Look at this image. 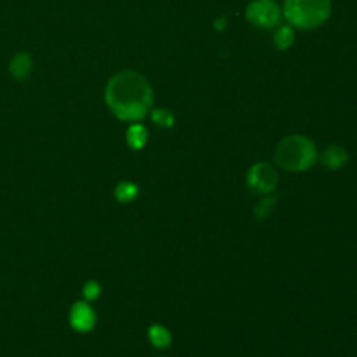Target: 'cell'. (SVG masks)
I'll return each instance as SVG.
<instances>
[{
  "mask_svg": "<svg viewBox=\"0 0 357 357\" xmlns=\"http://www.w3.org/2000/svg\"><path fill=\"white\" fill-rule=\"evenodd\" d=\"M94 323H96V316H94L89 303L77 302L72 307V310H70V324H72L73 330L80 331V333H87V331L93 330Z\"/></svg>",
  "mask_w": 357,
  "mask_h": 357,
  "instance_id": "obj_6",
  "label": "cell"
},
{
  "mask_svg": "<svg viewBox=\"0 0 357 357\" xmlns=\"http://www.w3.org/2000/svg\"><path fill=\"white\" fill-rule=\"evenodd\" d=\"M225 24H227L225 17H222V20H216L215 28H216V30H223V28H225Z\"/></svg>",
  "mask_w": 357,
  "mask_h": 357,
  "instance_id": "obj_16",
  "label": "cell"
},
{
  "mask_svg": "<svg viewBox=\"0 0 357 357\" xmlns=\"http://www.w3.org/2000/svg\"><path fill=\"white\" fill-rule=\"evenodd\" d=\"M138 195V187L131 181H122L115 188V197L119 202H131Z\"/></svg>",
  "mask_w": 357,
  "mask_h": 357,
  "instance_id": "obj_12",
  "label": "cell"
},
{
  "mask_svg": "<svg viewBox=\"0 0 357 357\" xmlns=\"http://www.w3.org/2000/svg\"><path fill=\"white\" fill-rule=\"evenodd\" d=\"M331 14V0H284L282 16L291 26L312 30L328 21Z\"/></svg>",
  "mask_w": 357,
  "mask_h": 357,
  "instance_id": "obj_3",
  "label": "cell"
},
{
  "mask_svg": "<svg viewBox=\"0 0 357 357\" xmlns=\"http://www.w3.org/2000/svg\"><path fill=\"white\" fill-rule=\"evenodd\" d=\"M152 87L142 73L124 70L112 77L105 89V101L117 119L138 122L152 107Z\"/></svg>",
  "mask_w": 357,
  "mask_h": 357,
  "instance_id": "obj_1",
  "label": "cell"
},
{
  "mask_svg": "<svg viewBox=\"0 0 357 357\" xmlns=\"http://www.w3.org/2000/svg\"><path fill=\"white\" fill-rule=\"evenodd\" d=\"M82 293H84V298L89 300L91 302V300H96L98 296H100L101 288L96 281H89V282H86V286H84Z\"/></svg>",
  "mask_w": 357,
  "mask_h": 357,
  "instance_id": "obj_15",
  "label": "cell"
},
{
  "mask_svg": "<svg viewBox=\"0 0 357 357\" xmlns=\"http://www.w3.org/2000/svg\"><path fill=\"white\" fill-rule=\"evenodd\" d=\"M274 159L278 166L300 173L314 166L317 159V149L307 136L291 135L278 143Z\"/></svg>",
  "mask_w": 357,
  "mask_h": 357,
  "instance_id": "obj_2",
  "label": "cell"
},
{
  "mask_svg": "<svg viewBox=\"0 0 357 357\" xmlns=\"http://www.w3.org/2000/svg\"><path fill=\"white\" fill-rule=\"evenodd\" d=\"M321 160H323V164L328 169H340V167H344L345 164H347L349 155L347 152H345L344 146L331 145L324 150Z\"/></svg>",
  "mask_w": 357,
  "mask_h": 357,
  "instance_id": "obj_7",
  "label": "cell"
},
{
  "mask_svg": "<svg viewBox=\"0 0 357 357\" xmlns=\"http://www.w3.org/2000/svg\"><path fill=\"white\" fill-rule=\"evenodd\" d=\"M152 121L160 128H171L174 124V115L166 108H157L152 112Z\"/></svg>",
  "mask_w": 357,
  "mask_h": 357,
  "instance_id": "obj_13",
  "label": "cell"
},
{
  "mask_svg": "<svg viewBox=\"0 0 357 357\" xmlns=\"http://www.w3.org/2000/svg\"><path fill=\"white\" fill-rule=\"evenodd\" d=\"M274 42L281 51L291 47L293 42H295V31H293V28L289 26V24H282V26H279L278 31H275Z\"/></svg>",
  "mask_w": 357,
  "mask_h": 357,
  "instance_id": "obj_11",
  "label": "cell"
},
{
  "mask_svg": "<svg viewBox=\"0 0 357 357\" xmlns=\"http://www.w3.org/2000/svg\"><path fill=\"white\" fill-rule=\"evenodd\" d=\"M275 202H278V199H274V197H268V199H265V201H261L260 204L257 206V209H255V215H257V218L258 220L265 218V216L272 211V208L275 206Z\"/></svg>",
  "mask_w": 357,
  "mask_h": 357,
  "instance_id": "obj_14",
  "label": "cell"
},
{
  "mask_svg": "<svg viewBox=\"0 0 357 357\" xmlns=\"http://www.w3.org/2000/svg\"><path fill=\"white\" fill-rule=\"evenodd\" d=\"M126 139H128V145L131 146L132 150H142L143 146L146 145V139H149V132H146V128L142 124H132L131 128L128 129V135H126Z\"/></svg>",
  "mask_w": 357,
  "mask_h": 357,
  "instance_id": "obj_9",
  "label": "cell"
},
{
  "mask_svg": "<svg viewBox=\"0 0 357 357\" xmlns=\"http://www.w3.org/2000/svg\"><path fill=\"white\" fill-rule=\"evenodd\" d=\"M31 66H33V63H31V56L28 54V52H17V54L10 59L9 72L13 73L14 79L23 80L30 75Z\"/></svg>",
  "mask_w": 357,
  "mask_h": 357,
  "instance_id": "obj_8",
  "label": "cell"
},
{
  "mask_svg": "<svg viewBox=\"0 0 357 357\" xmlns=\"http://www.w3.org/2000/svg\"><path fill=\"white\" fill-rule=\"evenodd\" d=\"M281 16V7L274 0H253L246 9L248 21L257 28H265V30L278 26Z\"/></svg>",
  "mask_w": 357,
  "mask_h": 357,
  "instance_id": "obj_4",
  "label": "cell"
},
{
  "mask_svg": "<svg viewBox=\"0 0 357 357\" xmlns=\"http://www.w3.org/2000/svg\"><path fill=\"white\" fill-rule=\"evenodd\" d=\"M278 171L268 162H257L248 171V185L260 194H271L278 187Z\"/></svg>",
  "mask_w": 357,
  "mask_h": 357,
  "instance_id": "obj_5",
  "label": "cell"
},
{
  "mask_svg": "<svg viewBox=\"0 0 357 357\" xmlns=\"http://www.w3.org/2000/svg\"><path fill=\"white\" fill-rule=\"evenodd\" d=\"M149 338L157 349H166L171 344V333L160 324H153L149 330Z\"/></svg>",
  "mask_w": 357,
  "mask_h": 357,
  "instance_id": "obj_10",
  "label": "cell"
}]
</instances>
